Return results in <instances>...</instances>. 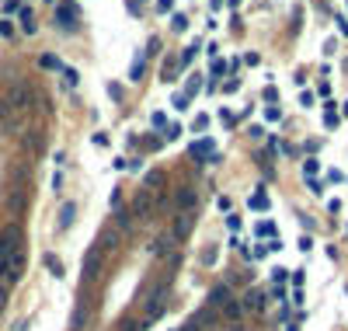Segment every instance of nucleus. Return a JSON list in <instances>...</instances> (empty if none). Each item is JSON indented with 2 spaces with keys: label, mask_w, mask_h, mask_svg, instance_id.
<instances>
[{
  "label": "nucleus",
  "mask_w": 348,
  "mask_h": 331,
  "mask_svg": "<svg viewBox=\"0 0 348 331\" xmlns=\"http://www.w3.org/2000/svg\"><path fill=\"white\" fill-rule=\"evenodd\" d=\"M150 209H153L150 192H146V189H143V192H136V199H133V216H150Z\"/></svg>",
  "instance_id": "f03ea898"
},
{
  "label": "nucleus",
  "mask_w": 348,
  "mask_h": 331,
  "mask_svg": "<svg viewBox=\"0 0 348 331\" xmlns=\"http://www.w3.org/2000/svg\"><path fill=\"white\" fill-rule=\"evenodd\" d=\"M122 331H139V324H129V321H126V324H122Z\"/></svg>",
  "instance_id": "4be33fe9"
},
{
  "label": "nucleus",
  "mask_w": 348,
  "mask_h": 331,
  "mask_svg": "<svg viewBox=\"0 0 348 331\" xmlns=\"http://www.w3.org/2000/svg\"><path fill=\"white\" fill-rule=\"evenodd\" d=\"M7 307V289H0V310Z\"/></svg>",
  "instance_id": "412c9836"
},
{
  "label": "nucleus",
  "mask_w": 348,
  "mask_h": 331,
  "mask_svg": "<svg viewBox=\"0 0 348 331\" xmlns=\"http://www.w3.org/2000/svg\"><path fill=\"white\" fill-rule=\"evenodd\" d=\"M73 18H77V7H70V4H63V7L56 11V21H60L63 28H73V25H77Z\"/></svg>",
  "instance_id": "423d86ee"
},
{
  "label": "nucleus",
  "mask_w": 348,
  "mask_h": 331,
  "mask_svg": "<svg viewBox=\"0 0 348 331\" xmlns=\"http://www.w3.org/2000/svg\"><path fill=\"white\" fill-rule=\"evenodd\" d=\"M46 265L53 268V275H63V265H60V258H56V255H46Z\"/></svg>",
  "instance_id": "2eb2a0df"
},
{
  "label": "nucleus",
  "mask_w": 348,
  "mask_h": 331,
  "mask_svg": "<svg viewBox=\"0 0 348 331\" xmlns=\"http://www.w3.org/2000/svg\"><path fill=\"white\" fill-rule=\"evenodd\" d=\"M98 258H101V251H91V255H87V262H84V272H87V275L98 272Z\"/></svg>",
  "instance_id": "f8f14e48"
},
{
  "label": "nucleus",
  "mask_w": 348,
  "mask_h": 331,
  "mask_svg": "<svg viewBox=\"0 0 348 331\" xmlns=\"http://www.w3.org/2000/svg\"><path fill=\"white\" fill-rule=\"evenodd\" d=\"M185 331H199V317H195V321H188V324H185Z\"/></svg>",
  "instance_id": "aec40b11"
},
{
  "label": "nucleus",
  "mask_w": 348,
  "mask_h": 331,
  "mask_svg": "<svg viewBox=\"0 0 348 331\" xmlns=\"http://www.w3.org/2000/svg\"><path fill=\"white\" fill-rule=\"evenodd\" d=\"M188 105V94H174V108H185Z\"/></svg>",
  "instance_id": "6ab92c4d"
},
{
  "label": "nucleus",
  "mask_w": 348,
  "mask_h": 331,
  "mask_svg": "<svg viewBox=\"0 0 348 331\" xmlns=\"http://www.w3.org/2000/svg\"><path fill=\"white\" fill-rule=\"evenodd\" d=\"M226 300H230V289H226V286H216V289L209 293V303H212V307H223Z\"/></svg>",
  "instance_id": "1a4fd4ad"
},
{
  "label": "nucleus",
  "mask_w": 348,
  "mask_h": 331,
  "mask_svg": "<svg viewBox=\"0 0 348 331\" xmlns=\"http://www.w3.org/2000/svg\"><path fill=\"white\" fill-rule=\"evenodd\" d=\"M133 227V213H119V220H115V230H129Z\"/></svg>",
  "instance_id": "4468645a"
},
{
  "label": "nucleus",
  "mask_w": 348,
  "mask_h": 331,
  "mask_svg": "<svg viewBox=\"0 0 348 331\" xmlns=\"http://www.w3.org/2000/svg\"><path fill=\"white\" fill-rule=\"evenodd\" d=\"M164 307H167V303H164V293H160V296L153 293V296H150V303H146V317H150V321H153V317H160V314H164Z\"/></svg>",
  "instance_id": "20e7f679"
},
{
  "label": "nucleus",
  "mask_w": 348,
  "mask_h": 331,
  "mask_svg": "<svg viewBox=\"0 0 348 331\" xmlns=\"http://www.w3.org/2000/svg\"><path fill=\"white\" fill-rule=\"evenodd\" d=\"M174 73H178V63L167 60V66H164V80H174Z\"/></svg>",
  "instance_id": "dca6fc26"
},
{
  "label": "nucleus",
  "mask_w": 348,
  "mask_h": 331,
  "mask_svg": "<svg viewBox=\"0 0 348 331\" xmlns=\"http://www.w3.org/2000/svg\"><path fill=\"white\" fill-rule=\"evenodd\" d=\"M63 77H67L70 87H77V80H80V73H77V70H63Z\"/></svg>",
  "instance_id": "f3484780"
},
{
  "label": "nucleus",
  "mask_w": 348,
  "mask_h": 331,
  "mask_svg": "<svg viewBox=\"0 0 348 331\" xmlns=\"http://www.w3.org/2000/svg\"><path fill=\"white\" fill-rule=\"evenodd\" d=\"M42 66H46V70H60V60H56V56H42Z\"/></svg>",
  "instance_id": "a211bd4d"
},
{
  "label": "nucleus",
  "mask_w": 348,
  "mask_h": 331,
  "mask_svg": "<svg viewBox=\"0 0 348 331\" xmlns=\"http://www.w3.org/2000/svg\"><path fill=\"white\" fill-rule=\"evenodd\" d=\"M0 126H4V129H14V126H18V108L11 105V98L0 101Z\"/></svg>",
  "instance_id": "f257e3e1"
},
{
  "label": "nucleus",
  "mask_w": 348,
  "mask_h": 331,
  "mask_svg": "<svg viewBox=\"0 0 348 331\" xmlns=\"http://www.w3.org/2000/svg\"><path fill=\"white\" fill-rule=\"evenodd\" d=\"M192 223H195V216H192V213H181L178 223H174V237H185V234L192 230Z\"/></svg>",
  "instance_id": "0eeeda50"
},
{
  "label": "nucleus",
  "mask_w": 348,
  "mask_h": 331,
  "mask_svg": "<svg viewBox=\"0 0 348 331\" xmlns=\"http://www.w3.org/2000/svg\"><path fill=\"white\" fill-rule=\"evenodd\" d=\"M119 234H122V230H115V227H108V230L101 234V244H105V248H119Z\"/></svg>",
  "instance_id": "9b49d317"
},
{
  "label": "nucleus",
  "mask_w": 348,
  "mask_h": 331,
  "mask_svg": "<svg viewBox=\"0 0 348 331\" xmlns=\"http://www.w3.org/2000/svg\"><path fill=\"white\" fill-rule=\"evenodd\" d=\"M73 220H77V209H73V202H67V206L60 209V230H67Z\"/></svg>",
  "instance_id": "9d476101"
},
{
  "label": "nucleus",
  "mask_w": 348,
  "mask_h": 331,
  "mask_svg": "<svg viewBox=\"0 0 348 331\" xmlns=\"http://www.w3.org/2000/svg\"><path fill=\"white\" fill-rule=\"evenodd\" d=\"M244 310H265V289H251L244 296Z\"/></svg>",
  "instance_id": "7ed1b4c3"
},
{
  "label": "nucleus",
  "mask_w": 348,
  "mask_h": 331,
  "mask_svg": "<svg viewBox=\"0 0 348 331\" xmlns=\"http://www.w3.org/2000/svg\"><path fill=\"white\" fill-rule=\"evenodd\" d=\"M153 255H167L171 251V237H160V241H153V248H150Z\"/></svg>",
  "instance_id": "ddd939ff"
},
{
  "label": "nucleus",
  "mask_w": 348,
  "mask_h": 331,
  "mask_svg": "<svg viewBox=\"0 0 348 331\" xmlns=\"http://www.w3.org/2000/svg\"><path fill=\"white\" fill-rule=\"evenodd\" d=\"M178 206H181V213H185V209L192 213V206H195V189H188V185H185V189L178 192Z\"/></svg>",
  "instance_id": "6e6552de"
},
{
  "label": "nucleus",
  "mask_w": 348,
  "mask_h": 331,
  "mask_svg": "<svg viewBox=\"0 0 348 331\" xmlns=\"http://www.w3.org/2000/svg\"><path fill=\"white\" fill-rule=\"evenodd\" d=\"M240 314H244V303L240 300H226L223 303V317L226 321H240Z\"/></svg>",
  "instance_id": "39448f33"
}]
</instances>
